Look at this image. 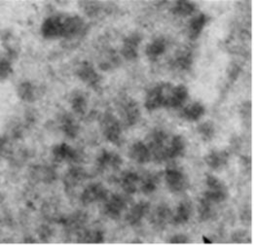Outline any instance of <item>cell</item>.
Segmentation results:
<instances>
[{
	"instance_id": "obj_18",
	"label": "cell",
	"mask_w": 254,
	"mask_h": 245,
	"mask_svg": "<svg viewBox=\"0 0 254 245\" xmlns=\"http://www.w3.org/2000/svg\"><path fill=\"white\" fill-rule=\"evenodd\" d=\"M205 112V108L200 102H193L184 107L181 111V117L188 122H196L200 120Z\"/></svg>"
},
{
	"instance_id": "obj_29",
	"label": "cell",
	"mask_w": 254,
	"mask_h": 245,
	"mask_svg": "<svg viewBox=\"0 0 254 245\" xmlns=\"http://www.w3.org/2000/svg\"><path fill=\"white\" fill-rule=\"evenodd\" d=\"M193 62L192 54L188 51H182L178 54V56L174 60V66L179 70H188Z\"/></svg>"
},
{
	"instance_id": "obj_38",
	"label": "cell",
	"mask_w": 254,
	"mask_h": 245,
	"mask_svg": "<svg viewBox=\"0 0 254 245\" xmlns=\"http://www.w3.org/2000/svg\"><path fill=\"white\" fill-rule=\"evenodd\" d=\"M12 65L11 62L8 59L6 58H2L1 61H0V77L1 80H5L7 79L11 74H12Z\"/></svg>"
},
{
	"instance_id": "obj_34",
	"label": "cell",
	"mask_w": 254,
	"mask_h": 245,
	"mask_svg": "<svg viewBox=\"0 0 254 245\" xmlns=\"http://www.w3.org/2000/svg\"><path fill=\"white\" fill-rule=\"evenodd\" d=\"M85 221H86V216L83 213L79 212V213H75V214L71 215L70 217L64 219V224L71 231H76V230L82 228Z\"/></svg>"
},
{
	"instance_id": "obj_39",
	"label": "cell",
	"mask_w": 254,
	"mask_h": 245,
	"mask_svg": "<svg viewBox=\"0 0 254 245\" xmlns=\"http://www.w3.org/2000/svg\"><path fill=\"white\" fill-rule=\"evenodd\" d=\"M170 243L171 244H186V243H188V240L183 235H177L171 239Z\"/></svg>"
},
{
	"instance_id": "obj_10",
	"label": "cell",
	"mask_w": 254,
	"mask_h": 245,
	"mask_svg": "<svg viewBox=\"0 0 254 245\" xmlns=\"http://www.w3.org/2000/svg\"><path fill=\"white\" fill-rule=\"evenodd\" d=\"M140 42L141 36L138 33L129 34L123 42V46L121 49L122 56L127 61L135 60L138 55V47Z\"/></svg>"
},
{
	"instance_id": "obj_2",
	"label": "cell",
	"mask_w": 254,
	"mask_h": 245,
	"mask_svg": "<svg viewBox=\"0 0 254 245\" xmlns=\"http://www.w3.org/2000/svg\"><path fill=\"white\" fill-rule=\"evenodd\" d=\"M206 191L203 196L213 203H219L226 199L228 196L227 188L218 178L213 175H207L205 178Z\"/></svg>"
},
{
	"instance_id": "obj_4",
	"label": "cell",
	"mask_w": 254,
	"mask_h": 245,
	"mask_svg": "<svg viewBox=\"0 0 254 245\" xmlns=\"http://www.w3.org/2000/svg\"><path fill=\"white\" fill-rule=\"evenodd\" d=\"M108 196L107 190L100 183L88 185L81 193L80 200L84 205L92 204L96 201H104Z\"/></svg>"
},
{
	"instance_id": "obj_1",
	"label": "cell",
	"mask_w": 254,
	"mask_h": 245,
	"mask_svg": "<svg viewBox=\"0 0 254 245\" xmlns=\"http://www.w3.org/2000/svg\"><path fill=\"white\" fill-rule=\"evenodd\" d=\"M173 86L170 84H160L152 88L146 95L144 106L148 111H154L161 107H167Z\"/></svg>"
},
{
	"instance_id": "obj_25",
	"label": "cell",
	"mask_w": 254,
	"mask_h": 245,
	"mask_svg": "<svg viewBox=\"0 0 254 245\" xmlns=\"http://www.w3.org/2000/svg\"><path fill=\"white\" fill-rule=\"evenodd\" d=\"M86 172L81 168L74 167L70 169L64 177V185L67 189H74L86 178Z\"/></svg>"
},
{
	"instance_id": "obj_35",
	"label": "cell",
	"mask_w": 254,
	"mask_h": 245,
	"mask_svg": "<svg viewBox=\"0 0 254 245\" xmlns=\"http://www.w3.org/2000/svg\"><path fill=\"white\" fill-rule=\"evenodd\" d=\"M198 133L204 141H209L213 138L215 133L214 124L211 122H204L198 126Z\"/></svg>"
},
{
	"instance_id": "obj_33",
	"label": "cell",
	"mask_w": 254,
	"mask_h": 245,
	"mask_svg": "<svg viewBox=\"0 0 254 245\" xmlns=\"http://www.w3.org/2000/svg\"><path fill=\"white\" fill-rule=\"evenodd\" d=\"M212 203L210 200L203 196L199 202V216L202 221L209 220L213 216V209H212Z\"/></svg>"
},
{
	"instance_id": "obj_12",
	"label": "cell",
	"mask_w": 254,
	"mask_h": 245,
	"mask_svg": "<svg viewBox=\"0 0 254 245\" xmlns=\"http://www.w3.org/2000/svg\"><path fill=\"white\" fill-rule=\"evenodd\" d=\"M122 164H123V160L117 153L106 151V150L102 151L97 160L98 168L102 171L107 170V169L117 170L122 166Z\"/></svg>"
},
{
	"instance_id": "obj_36",
	"label": "cell",
	"mask_w": 254,
	"mask_h": 245,
	"mask_svg": "<svg viewBox=\"0 0 254 245\" xmlns=\"http://www.w3.org/2000/svg\"><path fill=\"white\" fill-rule=\"evenodd\" d=\"M81 238L83 239L81 242L92 243V244H101L104 240V235L100 230H94L84 233Z\"/></svg>"
},
{
	"instance_id": "obj_31",
	"label": "cell",
	"mask_w": 254,
	"mask_h": 245,
	"mask_svg": "<svg viewBox=\"0 0 254 245\" xmlns=\"http://www.w3.org/2000/svg\"><path fill=\"white\" fill-rule=\"evenodd\" d=\"M70 104L72 110L76 114H84L87 109V99L82 93H74L70 98Z\"/></svg>"
},
{
	"instance_id": "obj_13",
	"label": "cell",
	"mask_w": 254,
	"mask_h": 245,
	"mask_svg": "<svg viewBox=\"0 0 254 245\" xmlns=\"http://www.w3.org/2000/svg\"><path fill=\"white\" fill-rule=\"evenodd\" d=\"M53 156L58 162H77L79 154L75 149L66 143H61L53 149Z\"/></svg>"
},
{
	"instance_id": "obj_22",
	"label": "cell",
	"mask_w": 254,
	"mask_h": 245,
	"mask_svg": "<svg viewBox=\"0 0 254 245\" xmlns=\"http://www.w3.org/2000/svg\"><path fill=\"white\" fill-rule=\"evenodd\" d=\"M140 182V178L137 173L132 172H125L120 178V184L122 189L127 194H134L137 190V185Z\"/></svg>"
},
{
	"instance_id": "obj_20",
	"label": "cell",
	"mask_w": 254,
	"mask_h": 245,
	"mask_svg": "<svg viewBox=\"0 0 254 245\" xmlns=\"http://www.w3.org/2000/svg\"><path fill=\"white\" fill-rule=\"evenodd\" d=\"M207 22H208V16L203 13L194 17L191 20L188 27V33H189L190 39L196 40L203 32V28L207 24Z\"/></svg>"
},
{
	"instance_id": "obj_6",
	"label": "cell",
	"mask_w": 254,
	"mask_h": 245,
	"mask_svg": "<svg viewBox=\"0 0 254 245\" xmlns=\"http://www.w3.org/2000/svg\"><path fill=\"white\" fill-rule=\"evenodd\" d=\"M126 207V200L125 198L120 195H112L106 197L104 200L103 211L106 216L111 219H117L122 214L123 210Z\"/></svg>"
},
{
	"instance_id": "obj_21",
	"label": "cell",
	"mask_w": 254,
	"mask_h": 245,
	"mask_svg": "<svg viewBox=\"0 0 254 245\" xmlns=\"http://www.w3.org/2000/svg\"><path fill=\"white\" fill-rule=\"evenodd\" d=\"M191 213H192L191 202L186 200L181 201L178 204L176 212L173 214L172 222L175 225H183L189 221L191 217Z\"/></svg>"
},
{
	"instance_id": "obj_23",
	"label": "cell",
	"mask_w": 254,
	"mask_h": 245,
	"mask_svg": "<svg viewBox=\"0 0 254 245\" xmlns=\"http://www.w3.org/2000/svg\"><path fill=\"white\" fill-rule=\"evenodd\" d=\"M173 213L167 205H159L153 212L152 223L158 228L166 226L170 221L172 222Z\"/></svg>"
},
{
	"instance_id": "obj_37",
	"label": "cell",
	"mask_w": 254,
	"mask_h": 245,
	"mask_svg": "<svg viewBox=\"0 0 254 245\" xmlns=\"http://www.w3.org/2000/svg\"><path fill=\"white\" fill-rule=\"evenodd\" d=\"M80 4H82L84 11L87 13V15L93 17L96 16L99 11L101 10V3L100 2H92V1H84L81 2Z\"/></svg>"
},
{
	"instance_id": "obj_17",
	"label": "cell",
	"mask_w": 254,
	"mask_h": 245,
	"mask_svg": "<svg viewBox=\"0 0 254 245\" xmlns=\"http://www.w3.org/2000/svg\"><path fill=\"white\" fill-rule=\"evenodd\" d=\"M186 148V143L184 138L181 135L174 136L169 142L166 150V161L177 159L183 155Z\"/></svg>"
},
{
	"instance_id": "obj_27",
	"label": "cell",
	"mask_w": 254,
	"mask_h": 245,
	"mask_svg": "<svg viewBox=\"0 0 254 245\" xmlns=\"http://www.w3.org/2000/svg\"><path fill=\"white\" fill-rule=\"evenodd\" d=\"M61 127L63 132L69 138H75L79 132V126L76 121L70 115H64L61 120Z\"/></svg>"
},
{
	"instance_id": "obj_15",
	"label": "cell",
	"mask_w": 254,
	"mask_h": 245,
	"mask_svg": "<svg viewBox=\"0 0 254 245\" xmlns=\"http://www.w3.org/2000/svg\"><path fill=\"white\" fill-rule=\"evenodd\" d=\"M149 212V203L145 201H140L134 204L127 212L126 221L129 225L134 226L139 224Z\"/></svg>"
},
{
	"instance_id": "obj_3",
	"label": "cell",
	"mask_w": 254,
	"mask_h": 245,
	"mask_svg": "<svg viewBox=\"0 0 254 245\" xmlns=\"http://www.w3.org/2000/svg\"><path fill=\"white\" fill-rule=\"evenodd\" d=\"M102 130L104 137L111 143L118 145L121 141V124L120 122L110 113H105L102 117Z\"/></svg>"
},
{
	"instance_id": "obj_5",
	"label": "cell",
	"mask_w": 254,
	"mask_h": 245,
	"mask_svg": "<svg viewBox=\"0 0 254 245\" xmlns=\"http://www.w3.org/2000/svg\"><path fill=\"white\" fill-rule=\"evenodd\" d=\"M86 30V24L79 16H70L64 18L63 36L67 39L80 36Z\"/></svg>"
},
{
	"instance_id": "obj_14",
	"label": "cell",
	"mask_w": 254,
	"mask_h": 245,
	"mask_svg": "<svg viewBox=\"0 0 254 245\" xmlns=\"http://www.w3.org/2000/svg\"><path fill=\"white\" fill-rule=\"evenodd\" d=\"M129 158L137 164H146L151 160V152L149 147L141 142H135L131 145L128 151Z\"/></svg>"
},
{
	"instance_id": "obj_30",
	"label": "cell",
	"mask_w": 254,
	"mask_h": 245,
	"mask_svg": "<svg viewBox=\"0 0 254 245\" xmlns=\"http://www.w3.org/2000/svg\"><path fill=\"white\" fill-rule=\"evenodd\" d=\"M32 175L37 180L44 183H52L56 179V172L50 167H36L33 169Z\"/></svg>"
},
{
	"instance_id": "obj_16",
	"label": "cell",
	"mask_w": 254,
	"mask_h": 245,
	"mask_svg": "<svg viewBox=\"0 0 254 245\" xmlns=\"http://www.w3.org/2000/svg\"><path fill=\"white\" fill-rule=\"evenodd\" d=\"M228 161L229 154L226 151H211L204 157L205 164L212 170L222 169Z\"/></svg>"
},
{
	"instance_id": "obj_9",
	"label": "cell",
	"mask_w": 254,
	"mask_h": 245,
	"mask_svg": "<svg viewBox=\"0 0 254 245\" xmlns=\"http://www.w3.org/2000/svg\"><path fill=\"white\" fill-rule=\"evenodd\" d=\"M63 21L58 16L47 18L41 25V34L44 38L54 39L63 36Z\"/></svg>"
},
{
	"instance_id": "obj_7",
	"label": "cell",
	"mask_w": 254,
	"mask_h": 245,
	"mask_svg": "<svg viewBox=\"0 0 254 245\" xmlns=\"http://www.w3.org/2000/svg\"><path fill=\"white\" fill-rule=\"evenodd\" d=\"M165 179L168 188L174 192L179 193L187 188V179L183 172L175 168H170L165 172Z\"/></svg>"
},
{
	"instance_id": "obj_8",
	"label": "cell",
	"mask_w": 254,
	"mask_h": 245,
	"mask_svg": "<svg viewBox=\"0 0 254 245\" xmlns=\"http://www.w3.org/2000/svg\"><path fill=\"white\" fill-rule=\"evenodd\" d=\"M76 73L79 79L90 87L97 88L101 83V76L88 61H83L79 64Z\"/></svg>"
},
{
	"instance_id": "obj_32",
	"label": "cell",
	"mask_w": 254,
	"mask_h": 245,
	"mask_svg": "<svg viewBox=\"0 0 254 245\" xmlns=\"http://www.w3.org/2000/svg\"><path fill=\"white\" fill-rule=\"evenodd\" d=\"M158 177L154 174H148L142 180H140V190L142 193L149 195L157 189L158 186Z\"/></svg>"
},
{
	"instance_id": "obj_24",
	"label": "cell",
	"mask_w": 254,
	"mask_h": 245,
	"mask_svg": "<svg viewBox=\"0 0 254 245\" xmlns=\"http://www.w3.org/2000/svg\"><path fill=\"white\" fill-rule=\"evenodd\" d=\"M167 49V42L164 38H156L151 43H149L145 50V54L150 61H156L160 58Z\"/></svg>"
},
{
	"instance_id": "obj_19",
	"label": "cell",
	"mask_w": 254,
	"mask_h": 245,
	"mask_svg": "<svg viewBox=\"0 0 254 245\" xmlns=\"http://www.w3.org/2000/svg\"><path fill=\"white\" fill-rule=\"evenodd\" d=\"M187 98L188 90L184 85H178L177 87H173V90L168 100L167 107L178 108L184 104Z\"/></svg>"
},
{
	"instance_id": "obj_11",
	"label": "cell",
	"mask_w": 254,
	"mask_h": 245,
	"mask_svg": "<svg viewBox=\"0 0 254 245\" xmlns=\"http://www.w3.org/2000/svg\"><path fill=\"white\" fill-rule=\"evenodd\" d=\"M122 118L127 126H132L140 118V110L137 103L132 99H127L122 105Z\"/></svg>"
},
{
	"instance_id": "obj_28",
	"label": "cell",
	"mask_w": 254,
	"mask_h": 245,
	"mask_svg": "<svg viewBox=\"0 0 254 245\" xmlns=\"http://www.w3.org/2000/svg\"><path fill=\"white\" fill-rule=\"evenodd\" d=\"M18 97L26 102L34 101L36 97L35 87L30 82H23L18 86L17 89Z\"/></svg>"
},
{
	"instance_id": "obj_40",
	"label": "cell",
	"mask_w": 254,
	"mask_h": 245,
	"mask_svg": "<svg viewBox=\"0 0 254 245\" xmlns=\"http://www.w3.org/2000/svg\"><path fill=\"white\" fill-rule=\"evenodd\" d=\"M50 235H51V233H50V229H49V228L44 227V226L40 228V230H39V236H40L41 239H42V238H44V239L49 238Z\"/></svg>"
},
{
	"instance_id": "obj_26",
	"label": "cell",
	"mask_w": 254,
	"mask_h": 245,
	"mask_svg": "<svg viewBox=\"0 0 254 245\" xmlns=\"http://www.w3.org/2000/svg\"><path fill=\"white\" fill-rule=\"evenodd\" d=\"M195 10H196V4L192 1H185V0L175 2L172 8L173 14L178 17L190 16L194 13Z\"/></svg>"
}]
</instances>
